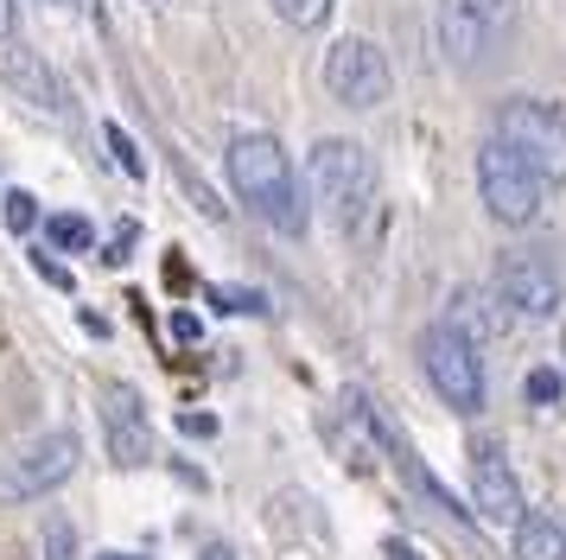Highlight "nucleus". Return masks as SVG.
Listing matches in <instances>:
<instances>
[{
  "instance_id": "obj_1",
  "label": "nucleus",
  "mask_w": 566,
  "mask_h": 560,
  "mask_svg": "<svg viewBox=\"0 0 566 560\" xmlns=\"http://www.w3.org/2000/svg\"><path fill=\"white\" fill-rule=\"evenodd\" d=\"M230 185L268 229H281V236L306 229V191H300V173H293V159H286V147L274 134H235Z\"/></svg>"
},
{
  "instance_id": "obj_2",
  "label": "nucleus",
  "mask_w": 566,
  "mask_h": 560,
  "mask_svg": "<svg viewBox=\"0 0 566 560\" xmlns=\"http://www.w3.org/2000/svg\"><path fill=\"white\" fill-rule=\"evenodd\" d=\"M306 185H312V204L350 236L376 210V166H369V153L357 141H318L306 159Z\"/></svg>"
},
{
  "instance_id": "obj_3",
  "label": "nucleus",
  "mask_w": 566,
  "mask_h": 560,
  "mask_svg": "<svg viewBox=\"0 0 566 560\" xmlns=\"http://www.w3.org/2000/svg\"><path fill=\"white\" fill-rule=\"evenodd\" d=\"M433 25L446 64L478 71L490 58H503V45L515 39V0H439Z\"/></svg>"
},
{
  "instance_id": "obj_4",
  "label": "nucleus",
  "mask_w": 566,
  "mask_h": 560,
  "mask_svg": "<svg viewBox=\"0 0 566 560\" xmlns=\"http://www.w3.org/2000/svg\"><path fill=\"white\" fill-rule=\"evenodd\" d=\"M547 191H554V185H547L522 153L503 147L496 134L478 147V198H484V210L496 224H510V229L535 224L541 210H547Z\"/></svg>"
},
{
  "instance_id": "obj_5",
  "label": "nucleus",
  "mask_w": 566,
  "mask_h": 560,
  "mask_svg": "<svg viewBox=\"0 0 566 560\" xmlns=\"http://www.w3.org/2000/svg\"><path fill=\"white\" fill-rule=\"evenodd\" d=\"M496 141L510 153H522L547 185H566V115L554 102H535V96H510L496 108Z\"/></svg>"
},
{
  "instance_id": "obj_6",
  "label": "nucleus",
  "mask_w": 566,
  "mask_h": 560,
  "mask_svg": "<svg viewBox=\"0 0 566 560\" xmlns=\"http://www.w3.org/2000/svg\"><path fill=\"white\" fill-rule=\"evenodd\" d=\"M420 370H427V382L439 388L446 407H459V414H478L484 407V356H478V344L452 319H439V325L420 331Z\"/></svg>"
},
{
  "instance_id": "obj_7",
  "label": "nucleus",
  "mask_w": 566,
  "mask_h": 560,
  "mask_svg": "<svg viewBox=\"0 0 566 560\" xmlns=\"http://www.w3.org/2000/svg\"><path fill=\"white\" fill-rule=\"evenodd\" d=\"M77 433L71 427H52V433H39V439H27L20 453H7L0 458V504H39V497H52L57 484L77 471Z\"/></svg>"
},
{
  "instance_id": "obj_8",
  "label": "nucleus",
  "mask_w": 566,
  "mask_h": 560,
  "mask_svg": "<svg viewBox=\"0 0 566 560\" xmlns=\"http://www.w3.org/2000/svg\"><path fill=\"white\" fill-rule=\"evenodd\" d=\"M325 90H332L344 108H382L395 76H388V58L369 39H337L325 51Z\"/></svg>"
},
{
  "instance_id": "obj_9",
  "label": "nucleus",
  "mask_w": 566,
  "mask_h": 560,
  "mask_svg": "<svg viewBox=\"0 0 566 560\" xmlns=\"http://www.w3.org/2000/svg\"><path fill=\"white\" fill-rule=\"evenodd\" d=\"M490 287H496V300L510 305L515 325H522V319L541 325V319H554V312H560V274H554L541 255H510V261L496 268Z\"/></svg>"
},
{
  "instance_id": "obj_10",
  "label": "nucleus",
  "mask_w": 566,
  "mask_h": 560,
  "mask_svg": "<svg viewBox=\"0 0 566 560\" xmlns=\"http://www.w3.org/2000/svg\"><path fill=\"white\" fill-rule=\"evenodd\" d=\"M471 504H478L484 522H515L522 516V484H515V465L496 439L471 446Z\"/></svg>"
},
{
  "instance_id": "obj_11",
  "label": "nucleus",
  "mask_w": 566,
  "mask_h": 560,
  "mask_svg": "<svg viewBox=\"0 0 566 560\" xmlns=\"http://www.w3.org/2000/svg\"><path fill=\"white\" fill-rule=\"evenodd\" d=\"M103 433H108V458H115V465H147V458H154V427H147L140 388L108 382L103 388Z\"/></svg>"
},
{
  "instance_id": "obj_12",
  "label": "nucleus",
  "mask_w": 566,
  "mask_h": 560,
  "mask_svg": "<svg viewBox=\"0 0 566 560\" xmlns=\"http://www.w3.org/2000/svg\"><path fill=\"white\" fill-rule=\"evenodd\" d=\"M515 560H566V516L554 509H528V516H515Z\"/></svg>"
},
{
  "instance_id": "obj_13",
  "label": "nucleus",
  "mask_w": 566,
  "mask_h": 560,
  "mask_svg": "<svg viewBox=\"0 0 566 560\" xmlns=\"http://www.w3.org/2000/svg\"><path fill=\"white\" fill-rule=\"evenodd\" d=\"M0 76H7L13 90H27L39 108H57V83H52V71L39 64V51H32V45H20V39H0Z\"/></svg>"
},
{
  "instance_id": "obj_14",
  "label": "nucleus",
  "mask_w": 566,
  "mask_h": 560,
  "mask_svg": "<svg viewBox=\"0 0 566 560\" xmlns=\"http://www.w3.org/2000/svg\"><path fill=\"white\" fill-rule=\"evenodd\" d=\"M452 325H459L471 344H490V338L515 331V319H510V305L496 300V287H478V293H464V312L452 319Z\"/></svg>"
},
{
  "instance_id": "obj_15",
  "label": "nucleus",
  "mask_w": 566,
  "mask_h": 560,
  "mask_svg": "<svg viewBox=\"0 0 566 560\" xmlns=\"http://www.w3.org/2000/svg\"><path fill=\"white\" fill-rule=\"evenodd\" d=\"M45 242H52V249L83 255V249H96V224L77 217V210H57V217H45Z\"/></svg>"
},
{
  "instance_id": "obj_16",
  "label": "nucleus",
  "mask_w": 566,
  "mask_h": 560,
  "mask_svg": "<svg viewBox=\"0 0 566 560\" xmlns=\"http://www.w3.org/2000/svg\"><path fill=\"white\" fill-rule=\"evenodd\" d=\"M566 395V376L554 370V363H535L528 376H522V402H535V407H554Z\"/></svg>"
},
{
  "instance_id": "obj_17",
  "label": "nucleus",
  "mask_w": 566,
  "mask_h": 560,
  "mask_svg": "<svg viewBox=\"0 0 566 560\" xmlns=\"http://www.w3.org/2000/svg\"><path fill=\"white\" fill-rule=\"evenodd\" d=\"M332 7L337 0H274V13H281L293 32H318V25L332 20Z\"/></svg>"
},
{
  "instance_id": "obj_18",
  "label": "nucleus",
  "mask_w": 566,
  "mask_h": 560,
  "mask_svg": "<svg viewBox=\"0 0 566 560\" xmlns=\"http://www.w3.org/2000/svg\"><path fill=\"white\" fill-rule=\"evenodd\" d=\"M103 141H108V153H115V166H122V173H128V178H147V159H140V147H134V141H128L115 122L103 127Z\"/></svg>"
},
{
  "instance_id": "obj_19",
  "label": "nucleus",
  "mask_w": 566,
  "mask_h": 560,
  "mask_svg": "<svg viewBox=\"0 0 566 560\" xmlns=\"http://www.w3.org/2000/svg\"><path fill=\"white\" fill-rule=\"evenodd\" d=\"M32 224H39V198H32V191H7V229L27 236Z\"/></svg>"
},
{
  "instance_id": "obj_20",
  "label": "nucleus",
  "mask_w": 566,
  "mask_h": 560,
  "mask_svg": "<svg viewBox=\"0 0 566 560\" xmlns=\"http://www.w3.org/2000/svg\"><path fill=\"white\" fill-rule=\"evenodd\" d=\"M45 560H77V535H71V522H64V516H52V522H45Z\"/></svg>"
},
{
  "instance_id": "obj_21",
  "label": "nucleus",
  "mask_w": 566,
  "mask_h": 560,
  "mask_svg": "<svg viewBox=\"0 0 566 560\" xmlns=\"http://www.w3.org/2000/svg\"><path fill=\"white\" fill-rule=\"evenodd\" d=\"M210 305H223V312H261V293H249V287H210Z\"/></svg>"
},
{
  "instance_id": "obj_22",
  "label": "nucleus",
  "mask_w": 566,
  "mask_h": 560,
  "mask_svg": "<svg viewBox=\"0 0 566 560\" xmlns=\"http://www.w3.org/2000/svg\"><path fill=\"white\" fill-rule=\"evenodd\" d=\"M32 268H39V274L52 280V287H71V268H57L52 249H32Z\"/></svg>"
},
{
  "instance_id": "obj_23",
  "label": "nucleus",
  "mask_w": 566,
  "mask_h": 560,
  "mask_svg": "<svg viewBox=\"0 0 566 560\" xmlns=\"http://www.w3.org/2000/svg\"><path fill=\"white\" fill-rule=\"evenodd\" d=\"M179 427L191 433V439H210V433H217V421H210V414H179Z\"/></svg>"
},
{
  "instance_id": "obj_24",
  "label": "nucleus",
  "mask_w": 566,
  "mask_h": 560,
  "mask_svg": "<svg viewBox=\"0 0 566 560\" xmlns=\"http://www.w3.org/2000/svg\"><path fill=\"white\" fill-rule=\"evenodd\" d=\"M172 338H185V344H198V319H191V312H172Z\"/></svg>"
},
{
  "instance_id": "obj_25",
  "label": "nucleus",
  "mask_w": 566,
  "mask_h": 560,
  "mask_svg": "<svg viewBox=\"0 0 566 560\" xmlns=\"http://www.w3.org/2000/svg\"><path fill=\"white\" fill-rule=\"evenodd\" d=\"M0 39H13V0H0Z\"/></svg>"
},
{
  "instance_id": "obj_26",
  "label": "nucleus",
  "mask_w": 566,
  "mask_h": 560,
  "mask_svg": "<svg viewBox=\"0 0 566 560\" xmlns=\"http://www.w3.org/2000/svg\"><path fill=\"white\" fill-rule=\"evenodd\" d=\"M205 560H235L230 548H205Z\"/></svg>"
},
{
  "instance_id": "obj_27",
  "label": "nucleus",
  "mask_w": 566,
  "mask_h": 560,
  "mask_svg": "<svg viewBox=\"0 0 566 560\" xmlns=\"http://www.w3.org/2000/svg\"><path fill=\"white\" fill-rule=\"evenodd\" d=\"M96 560H134V554H96Z\"/></svg>"
}]
</instances>
